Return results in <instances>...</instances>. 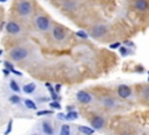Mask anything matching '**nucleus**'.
I'll use <instances>...</instances> for the list:
<instances>
[{
	"mask_svg": "<svg viewBox=\"0 0 149 135\" xmlns=\"http://www.w3.org/2000/svg\"><path fill=\"white\" fill-rule=\"evenodd\" d=\"M32 11H33V6L28 0H21V1L18 3V13L21 16L29 15L32 13Z\"/></svg>",
	"mask_w": 149,
	"mask_h": 135,
	"instance_id": "f257e3e1",
	"label": "nucleus"
},
{
	"mask_svg": "<svg viewBox=\"0 0 149 135\" xmlns=\"http://www.w3.org/2000/svg\"><path fill=\"white\" fill-rule=\"evenodd\" d=\"M10 56H11V58H12L13 61L19 62V61L24 60V58L28 56V51H27L24 48H20V47H18V48H14V49H12V50H11Z\"/></svg>",
	"mask_w": 149,
	"mask_h": 135,
	"instance_id": "f03ea898",
	"label": "nucleus"
},
{
	"mask_svg": "<svg viewBox=\"0 0 149 135\" xmlns=\"http://www.w3.org/2000/svg\"><path fill=\"white\" fill-rule=\"evenodd\" d=\"M35 23H36V27H37L40 31L46 32V31H48V28H49L50 21H49V19H48L47 16H44V15H39V16L35 19Z\"/></svg>",
	"mask_w": 149,
	"mask_h": 135,
	"instance_id": "7ed1b4c3",
	"label": "nucleus"
},
{
	"mask_svg": "<svg viewBox=\"0 0 149 135\" xmlns=\"http://www.w3.org/2000/svg\"><path fill=\"white\" fill-rule=\"evenodd\" d=\"M107 32V28H106V26L104 24H98L96 27H93L92 31H91V36L95 37V39H99L101 36H104Z\"/></svg>",
	"mask_w": 149,
	"mask_h": 135,
	"instance_id": "20e7f679",
	"label": "nucleus"
},
{
	"mask_svg": "<svg viewBox=\"0 0 149 135\" xmlns=\"http://www.w3.org/2000/svg\"><path fill=\"white\" fill-rule=\"evenodd\" d=\"M76 97H77L78 101L82 102V104H88V102H91V100H92L91 94L87 93L86 91H83V90L82 91H78Z\"/></svg>",
	"mask_w": 149,
	"mask_h": 135,
	"instance_id": "39448f33",
	"label": "nucleus"
},
{
	"mask_svg": "<svg viewBox=\"0 0 149 135\" xmlns=\"http://www.w3.org/2000/svg\"><path fill=\"white\" fill-rule=\"evenodd\" d=\"M131 94H132V90H131L129 86H127V85H120V86L118 88V96L120 97V98L126 99V98H129Z\"/></svg>",
	"mask_w": 149,
	"mask_h": 135,
	"instance_id": "423d86ee",
	"label": "nucleus"
},
{
	"mask_svg": "<svg viewBox=\"0 0 149 135\" xmlns=\"http://www.w3.org/2000/svg\"><path fill=\"white\" fill-rule=\"evenodd\" d=\"M6 31L10 33V34H19L20 32H21V27L16 23V22H13V21H11V22H8L7 24H6Z\"/></svg>",
	"mask_w": 149,
	"mask_h": 135,
	"instance_id": "0eeeda50",
	"label": "nucleus"
},
{
	"mask_svg": "<svg viewBox=\"0 0 149 135\" xmlns=\"http://www.w3.org/2000/svg\"><path fill=\"white\" fill-rule=\"evenodd\" d=\"M104 125H105V120H104V118L100 117V115L95 117V118L92 119V121H91V126H92L93 129H101V128L104 127Z\"/></svg>",
	"mask_w": 149,
	"mask_h": 135,
	"instance_id": "6e6552de",
	"label": "nucleus"
},
{
	"mask_svg": "<svg viewBox=\"0 0 149 135\" xmlns=\"http://www.w3.org/2000/svg\"><path fill=\"white\" fill-rule=\"evenodd\" d=\"M52 36H54V39L57 40V41L64 40L65 33H64V31H63L62 27H55V28L52 29Z\"/></svg>",
	"mask_w": 149,
	"mask_h": 135,
	"instance_id": "1a4fd4ad",
	"label": "nucleus"
},
{
	"mask_svg": "<svg viewBox=\"0 0 149 135\" xmlns=\"http://www.w3.org/2000/svg\"><path fill=\"white\" fill-rule=\"evenodd\" d=\"M133 6L135 7V9L140 12H144L148 9V1L147 0H134Z\"/></svg>",
	"mask_w": 149,
	"mask_h": 135,
	"instance_id": "9d476101",
	"label": "nucleus"
},
{
	"mask_svg": "<svg viewBox=\"0 0 149 135\" xmlns=\"http://www.w3.org/2000/svg\"><path fill=\"white\" fill-rule=\"evenodd\" d=\"M42 130H43V133L47 134V135H54V129H52L50 122H48V121H44V122L42 123Z\"/></svg>",
	"mask_w": 149,
	"mask_h": 135,
	"instance_id": "9b49d317",
	"label": "nucleus"
},
{
	"mask_svg": "<svg viewBox=\"0 0 149 135\" xmlns=\"http://www.w3.org/2000/svg\"><path fill=\"white\" fill-rule=\"evenodd\" d=\"M78 129H79L80 133H83V134H85V135H92V134L95 133V129H93V128L87 127V126H79Z\"/></svg>",
	"mask_w": 149,
	"mask_h": 135,
	"instance_id": "f8f14e48",
	"label": "nucleus"
},
{
	"mask_svg": "<svg viewBox=\"0 0 149 135\" xmlns=\"http://www.w3.org/2000/svg\"><path fill=\"white\" fill-rule=\"evenodd\" d=\"M35 89H36L35 83H29V84H26L23 86V92L27 93V94H29V93H33L35 91Z\"/></svg>",
	"mask_w": 149,
	"mask_h": 135,
	"instance_id": "ddd939ff",
	"label": "nucleus"
},
{
	"mask_svg": "<svg viewBox=\"0 0 149 135\" xmlns=\"http://www.w3.org/2000/svg\"><path fill=\"white\" fill-rule=\"evenodd\" d=\"M103 104H104V106L108 107V109H112V107L115 106V100H114L113 98L107 97V98H104V99H103Z\"/></svg>",
	"mask_w": 149,
	"mask_h": 135,
	"instance_id": "4468645a",
	"label": "nucleus"
},
{
	"mask_svg": "<svg viewBox=\"0 0 149 135\" xmlns=\"http://www.w3.org/2000/svg\"><path fill=\"white\" fill-rule=\"evenodd\" d=\"M24 106L27 107V109H29V110H37L36 104L33 100H31V99H26L24 100Z\"/></svg>",
	"mask_w": 149,
	"mask_h": 135,
	"instance_id": "2eb2a0df",
	"label": "nucleus"
},
{
	"mask_svg": "<svg viewBox=\"0 0 149 135\" xmlns=\"http://www.w3.org/2000/svg\"><path fill=\"white\" fill-rule=\"evenodd\" d=\"M59 135H70V127L69 125H63L61 127V133Z\"/></svg>",
	"mask_w": 149,
	"mask_h": 135,
	"instance_id": "dca6fc26",
	"label": "nucleus"
},
{
	"mask_svg": "<svg viewBox=\"0 0 149 135\" xmlns=\"http://www.w3.org/2000/svg\"><path fill=\"white\" fill-rule=\"evenodd\" d=\"M10 88L14 92H20V88H19V85H18V83L15 82V80H11L10 82Z\"/></svg>",
	"mask_w": 149,
	"mask_h": 135,
	"instance_id": "f3484780",
	"label": "nucleus"
},
{
	"mask_svg": "<svg viewBox=\"0 0 149 135\" xmlns=\"http://www.w3.org/2000/svg\"><path fill=\"white\" fill-rule=\"evenodd\" d=\"M78 118V113L76 111H70L67 113V120H76Z\"/></svg>",
	"mask_w": 149,
	"mask_h": 135,
	"instance_id": "a211bd4d",
	"label": "nucleus"
},
{
	"mask_svg": "<svg viewBox=\"0 0 149 135\" xmlns=\"http://www.w3.org/2000/svg\"><path fill=\"white\" fill-rule=\"evenodd\" d=\"M12 127H13V119H11L8 121V125H7V128L5 130V135H10L11 132H12Z\"/></svg>",
	"mask_w": 149,
	"mask_h": 135,
	"instance_id": "6ab92c4d",
	"label": "nucleus"
},
{
	"mask_svg": "<svg viewBox=\"0 0 149 135\" xmlns=\"http://www.w3.org/2000/svg\"><path fill=\"white\" fill-rule=\"evenodd\" d=\"M50 107L51 109H56V110H61V105H59V102L57 100H52L50 102Z\"/></svg>",
	"mask_w": 149,
	"mask_h": 135,
	"instance_id": "aec40b11",
	"label": "nucleus"
},
{
	"mask_svg": "<svg viewBox=\"0 0 149 135\" xmlns=\"http://www.w3.org/2000/svg\"><path fill=\"white\" fill-rule=\"evenodd\" d=\"M76 35H77L78 37H80V39H84V40H86V39L88 37V35H87L85 32H83V31H78V32L76 33Z\"/></svg>",
	"mask_w": 149,
	"mask_h": 135,
	"instance_id": "412c9836",
	"label": "nucleus"
},
{
	"mask_svg": "<svg viewBox=\"0 0 149 135\" xmlns=\"http://www.w3.org/2000/svg\"><path fill=\"white\" fill-rule=\"evenodd\" d=\"M49 114H52V111L44 110V111H37V113H36V115H39V117H41V115H49Z\"/></svg>",
	"mask_w": 149,
	"mask_h": 135,
	"instance_id": "4be33fe9",
	"label": "nucleus"
},
{
	"mask_svg": "<svg viewBox=\"0 0 149 135\" xmlns=\"http://www.w3.org/2000/svg\"><path fill=\"white\" fill-rule=\"evenodd\" d=\"M10 101H11V102H13V104H19V102H20V97L14 94V96L10 97Z\"/></svg>",
	"mask_w": 149,
	"mask_h": 135,
	"instance_id": "5701e85b",
	"label": "nucleus"
},
{
	"mask_svg": "<svg viewBox=\"0 0 149 135\" xmlns=\"http://www.w3.org/2000/svg\"><path fill=\"white\" fill-rule=\"evenodd\" d=\"M119 51H120V54L122 56L128 55V48L127 47H120V48H119Z\"/></svg>",
	"mask_w": 149,
	"mask_h": 135,
	"instance_id": "b1692460",
	"label": "nucleus"
},
{
	"mask_svg": "<svg viewBox=\"0 0 149 135\" xmlns=\"http://www.w3.org/2000/svg\"><path fill=\"white\" fill-rule=\"evenodd\" d=\"M146 96V99L149 98V88H144L143 89V97Z\"/></svg>",
	"mask_w": 149,
	"mask_h": 135,
	"instance_id": "393cba45",
	"label": "nucleus"
},
{
	"mask_svg": "<svg viewBox=\"0 0 149 135\" xmlns=\"http://www.w3.org/2000/svg\"><path fill=\"white\" fill-rule=\"evenodd\" d=\"M110 48H111V49H119V48H120V43H119V42L113 43V44L110 45Z\"/></svg>",
	"mask_w": 149,
	"mask_h": 135,
	"instance_id": "a878e982",
	"label": "nucleus"
},
{
	"mask_svg": "<svg viewBox=\"0 0 149 135\" xmlns=\"http://www.w3.org/2000/svg\"><path fill=\"white\" fill-rule=\"evenodd\" d=\"M5 66H6V68H7L8 70H11V71H12V70L14 69L13 64H12V63H10V62H5Z\"/></svg>",
	"mask_w": 149,
	"mask_h": 135,
	"instance_id": "bb28decb",
	"label": "nucleus"
},
{
	"mask_svg": "<svg viewBox=\"0 0 149 135\" xmlns=\"http://www.w3.org/2000/svg\"><path fill=\"white\" fill-rule=\"evenodd\" d=\"M58 119H61V120H67V114H63V113H58L57 114Z\"/></svg>",
	"mask_w": 149,
	"mask_h": 135,
	"instance_id": "cd10ccee",
	"label": "nucleus"
},
{
	"mask_svg": "<svg viewBox=\"0 0 149 135\" xmlns=\"http://www.w3.org/2000/svg\"><path fill=\"white\" fill-rule=\"evenodd\" d=\"M61 86H62L61 84H56V85H55V91H56V92H59V90H61Z\"/></svg>",
	"mask_w": 149,
	"mask_h": 135,
	"instance_id": "c85d7f7f",
	"label": "nucleus"
},
{
	"mask_svg": "<svg viewBox=\"0 0 149 135\" xmlns=\"http://www.w3.org/2000/svg\"><path fill=\"white\" fill-rule=\"evenodd\" d=\"M12 72L14 73V75H16V76H22V72H20V71H16V70H12Z\"/></svg>",
	"mask_w": 149,
	"mask_h": 135,
	"instance_id": "c756f323",
	"label": "nucleus"
},
{
	"mask_svg": "<svg viewBox=\"0 0 149 135\" xmlns=\"http://www.w3.org/2000/svg\"><path fill=\"white\" fill-rule=\"evenodd\" d=\"M7 0H0V3H6Z\"/></svg>",
	"mask_w": 149,
	"mask_h": 135,
	"instance_id": "7c9ffc66",
	"label": "nucleus"
},
{
	"mask_svg": "<svg viewBox=\"0 0 149 135\" xmlns=\"http://www.w3.org/2000/svg\"><path fill=\"white\" fill-rule=\"evenodd\" d=\"M3 55V50H0V56H1Z\"/></svg>",
	"mask_w": 149,
	"mask_h": 135,
	"instance_id": "2f4dec72",
	"label": "nucleus"
},
{
	"mask_svg": "<svg viewBox=\"0 0 149 135\" xmlns=\"http://www.w3.org/2000/svg\"><path fill=\"white\" fill-rule=\"evenodd\" d=\"M148 75H149V71H148ZM148 82H149V77H148Z\"/></svg>",
	"mask_w": 149,
	"mask_h": 135,
	"instance_id": "473e14b6",
	"label": "nucleus"
},
{
	"mask_svg": "<svg viewBox=\"0 0 149 135\" xmlns=\"http://www.w3.org/2000/svg\"><path fill=\"white\" fill-rule=\"evenodd\" d=\"M32 135H37V134H32Z\"/></svg>",
	"mask_w": 149,
	"mask_h": 135,
	"instance_id": "72a5a7b5",
	"label": "nucleus"
}]
</instances>
